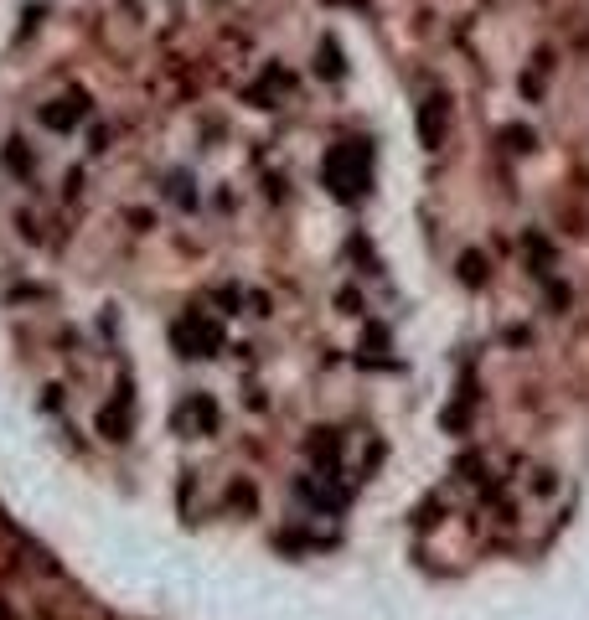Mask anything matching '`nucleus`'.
Wrapping results in <instances>:
<instances>
[{"mask_svg":"<svg viewBox=\"0 0 589 620\" xmlns=\"http://www.w3.org/2000/svg\"><path fill=\"white\" fill-rule=\"evenodd\" d=\"M321 78H341V52H336V42H321Z\"/></svg>","mask_w":589,"mask_h":620,"instance_id":"nucleus-11","label":"nucleus"},{"mask_svg":"<svg viewBox=\"0 0 589 620\" xmlns=\"http://www.w3.org/2000/svg\"><path fill=\"white\" fill-rule=\"evenodd\" d=\"M176 424H181V429H202V434H212V429H217V409H212V398H202V393H197V398H186L181 409H176Z\"/></svg>","mask_w":589,"mask_h":620,"instance_id":"nucleus-6","label":"nucleus"},{"mask_svg":"<svg viewBox=\"0 0 589 620\" xmlns=\"http://www.w3.org/2000/svg\"><path fill=\"white\" fill-rule=\"evenodd\" d=\"M0 620H11V605L6 600H0Z\"/></svg>","mask_w":589,"mask_h":620,"instance_id":"nucleus-13","label":"nucleus"},{"mask_svg":"<svg viewBox=\"0 0 589 620\" xmlns=\"http://www.w3.org/2000/svg\"><path fill=\"white\" fill-rule=\"evenodd\" d=\"M367 181H372V166H367V150L362 145H331L326 155V186L341 197V202H352L367 192Z\"/></svg>","mask_w":589,"mask_h":620,"instance_id":"nucleus-1","label":"nucleus"},{"mask_svg":"<svg viewBox=\"0 0 589 620\" xmlns=\"http://www.w3.org/2000/svg\"><path fill=\"white\" fill-rule=\"evenodd\" d=\"M99 429L109 434V440H130V388H119L99 409Z\"/></svg>","mask_w":589,"mask_h":620,"instance_id":"nucleus-5","label":"nucleus"},{"mask_svg":"<svg viewBox=\"0 0 589 620\" xmlns=\"http://www.w3.org/2000/svg\"><path fill=\"white\" fill-rule=\"evenodd\" d=\"M460 279H465V285H486V254H465L460 259Z\"/></svg>","mask_w":589,"mask_h":620,"instance_id":"nucleus-9","label":"nucleus"},{"mask_svg":"<svg viewBox=\"0 0 589 620\" xmlns=\"http://www.w3.org/2000/svg\"><path fill=\"white\" fill-rule=\"evenodd\" d=\"M83 114H88V93L83 88H68V93H57V99L42 104V124H47V130H73Z\"/></svg>","mask_w":589,"mask_h":620,"instance_id":"nucleus-3","label":"nucleus"},{"mask_svg":"<svg viewBox=\"0 0 589 620\" xmlns=\"http://www.w3.org/2000/svg\"><path fill=\"white\" fill-rule=\"evenodd\" d=\"M6 166H11V171H21V176L31 171V150H26V140H11V150H6Z\"/></svg>","mask_w":589,"mask_h":620,"instance_id":"nucleus-10","label":"nucleus"},{"mask_svg":"<svg viewBox=\"0 0 589 620\" xmlns=\"http://www.w3.org/2000/svg\"><path fill=\"white\" fill-rule=\"evenodd\" d=\"M171 341L186 357H212V352H223V326H217L207 310H186V316L171 326Z\"/></svg>","mask_w":589,"mask_h":620,"instance_id":"nucleus-2","label":"nucleus"},{"mask_svg":"<svg viewBox=\"0 0 589 620\" xmlns=\"http://www.w3.org/2000/svg\"><path fill=\"white\" fill-rule=\"evenodd\" d=\"M310 455H316V460L326 465V471H331V465H336V434H331V429H321L316 440H310Z\"/></svg>","mask_w":589,"mask_h":620,"instance_id":"nucleus-8","label":"nucleus"},{"mask_svg":"<svg viewBox=\"0 0 589 620\" xmlns=\"http://www.w3.org/2000/svg\"><path fill=\"white\" fill-rule=\"evenodd\" d=\"M362 352H367V362H388V331L372 326V331L362 336Z\"/></svg>","mask_w":589,"mask_h":620,"instance_id":"nucleus-7","label":"nucleus"},{"mask_svg":"<svg viewBox=\"0 0 589 620\" xmlns=\"http://www.w3.org/2000/svg\"><path fill=\"white\" fill-rule=\"evenodd\" d=\"M507 145L512 150H533V130H507Z\"/></svg>","mask_w":589,"mask_h":620,"instance_id":"nucleus-12","label":"nucleus"},{"mask_svg":"<svg viewBox=\"0 0 589 620\" xmlns=\"http://www.w3.org/2000/svg\"><path fill=\"white\" fill-rule=\"evenodd\" d=\"M445 135H450V104H445V93H429L424 109H419V140L429 150H440Z\"/></svg>","mask_w":589,"mask_h":620,"instance_id":"nucleus-4","label":"nucleus"}]
</instances>
